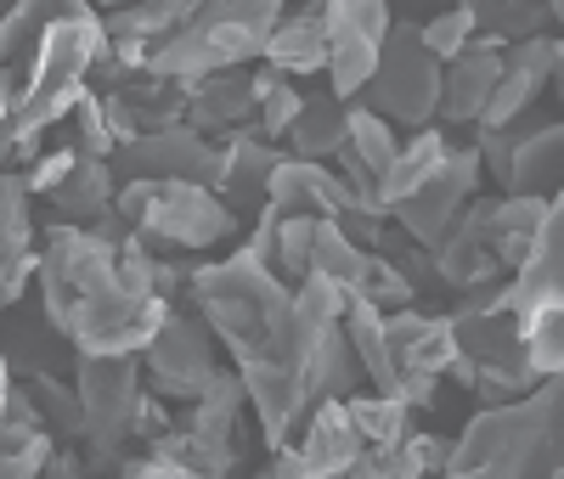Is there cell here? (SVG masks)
<instances>
[{
	"instance_id": "1",
	"label": "cell",
	"mask_w": 564,
	"mask_h": 479,
	"mask_svg": "<svg viewBox=\"0 0 564 479\" xmlns=\"http://www.w3.org/2000/svg\"><path fill=\"white\" fill-rule=\"evenodd\" d=\"M186 300H193V316L215 333V345L238 361V383L265 451L289 446L305 412L316 406L311 361L322 345V333L305 327V316L294 311V287L276 282L271 265H260L254 254L231 249L226 260H204L186 271Z\"/></svg>"
},
{
	"instance_id": "2",
	"label": "cell",
	"mask_w": 564,
	"mask_h": 479,
	"mask_svg": "<svg viewBox=\"0 0 564 479\" xmlns=\"http://www.w3.org/2000/svg\"><path fill=\"white\" fill-rule=\"evenodd\" d=\"M34 276L45 322L74 356H141V345L175 311L148 287H135L119 271L113 243H102L90 226H63V220L45 226Z\"/></svg>"
},
{
	"instance_id": "3",
	"label": "cell",
	"mask_w": 564,
	"mask_h": 479,
	"mask_svg": "<svg viewBox=\"0 0 564 479\" xmlns=\"http://www.w3.org/2000/svg\"><path fill=\"white\" fill-rule=\"evenodd\" d=\"M558 423H564L558 378H542L531 395L480 406L468 417L463 435L446 440V462L435 479H547L564 462Z\"/></svg>"
},
{
	"instance_id": "4",
	"label": "cell",
	"mask_w": 564,
	"mask_h": 479,
	"mask_svg": "<svg viewBox=\"0 0 564 479\" xmlns=\"http://www.w3.org/2000/svg\"><path fill=\"white\" fill-rule=\"evenodd\" d=\"M102 12L85 7L63 23L45 29V40L34 45V57L23 63V79L12 90V119H7V135H29V141H45V130L63 124L68 108L85 96L90 85V63L102 57Z\"/></svg>"
},
{
	"instance_id": "5",
	"label": "cell",
	"mask_w": 564,
	"mask_h": 479,
	"mask_svg": "<svg viewBox=\"0 0 564 479\" xmlns=\"http://www.w3.org/2000/svg\"><path fill=\"white\" fill-rule=\"evenodd\" d=\"M282 12H289L282 0H198V12L186 18L164 45H153L148 74L193 85L204 74L249 68V63H260L265 34L276 29Z\"/></svg>"
},
{
	"instance_id": "6",
	"label": "cell",
	"mask_w": 564,
	"mask_h": 479,
	"mask_svg": "<svg viewBox=\"0 0 564 479\" xmlns=\"http://www.w3.org/2000/svg\"><path fill=\"white\" fill-rule=\"evenodd\" d=\"M113 215L135 237H148L153 249H181V254H209L238 231V215L198 181H119Z\"/></svg>"
},
{
	"instance_id": "7",
	"label": "cell",
	"mask_w": 564,
	"mask_h": 479,
	"mask_svg": "<svg viewBox=\"0 0 564 479\" xmlns=\"http://www.w3.org/2000/svg\"><path fill=\"white\" fill-rule=\"evenodd\" d=\"M452 322V378L480 406H502L536 390V378L520 356V327L508 311H446Z\"/></svg>"
},
{
	"instance_id": "8",
	"label": "cell",
	"mask_w": 564,
	"mask_h": 479,
	"mask_svg": "<svg viewBox=\"0 0 564 479\" xmlns=\"http://www.w3.org/2000/svg\"><path fill=\"white\" fill-rule=\"evenodd\" d=\"M74 395H79V451L90 473L124 462L130 423L141 401L135 356H74Z\"/></svg>"
},
{
	"instance_id": "9",
	"label": "cell",
	"mask_w": 564,
	"mask_h": 479,
	"mask_svg": "<svg viewBox=\"0 0 564 479\" xmlns=\"http://www.w3.org/2000/svg\"><path fill=\"white\" fill-rule=\"evenodd\" d=\"M361 108H372L390 124H406V130H423L435 119V102H441V63L417 45V23H390L384 45H379V63H372V79L361 85L356 96Z\"/></svg>"
},
{
	"instance_id": "10",
	"label": "cell",
	"mask_w": 564,
	"mask_h": 479,
	"mask_svg": "<svg viewBox=\"0 0 564 479\" xmlns=\"http://www.w3.org/2000/svg\"><path fill=\"white\" fill-rule=\"evenodd\" d=\"M135 367H141V390H153L159 401H198L220 378L215 333L193 311H170L153 339L141 345Z\"/></svg>"
},
{
	"instance_id": "11",
	"label": "cell",
	"mask_w": 564,
	"mask_h": 479,
	"mask_svg": "<svg viewBox=\"0 0 564 479\" xmlns=\"http://www.w3.org/2000/svg\"><path fill=\"white\" fill-rule=\"evenodd\" d=\"M395 23L390 0H322V34H327V96L356 102L361 85L372 79L379 45Z\"/></svg>"
},
{
	"instance_id": "12",
	"label": "cell",
	"mask_w": 564,
	"mask_h": 479,
	"mask_svg": "<svg viewBox=\"0 0 564 479\" xmlns=\"http://www.w3.org/2000/svg\"><path fill=\"white\" fill-rule=\"evenodd\" d=\"M480 175H486V170H480V153H475V148H452V153L441 159V170L423 181L417 192H406V198L390 209L406 243L435 249V237L463 215V204H468V198H480Z\"/></svg>"
},
{
	"instance_id": "13",
	"label": "cell",
	"mask_w": 564,
	"mask_h": 479,
	"mask_svg": "<svg viewBox=\"0 0 564 479\" xmlns=\"http://www.w3.org/2000/svg\"><path fill=\"white\" fill-rule=\"evenodd\" d=\"M108 170H113V181H198V186H209L215 141H204L186 124H164V130H148V135L124 141V148H113Z\"/></svg>"
},
{
	"instance_id": "14",
	"label": "cell",
	"mask_w": 564,
	"mask_h": 479,
	"mask_svg": "<svg viewBox=\"0 0 564 479\" xmlns=\"http://www.w3.org/2000/svg\"><path fill=\"white\" fill-rule=\"evenodd\" d=\"M558 63H564V45L553 34H531L520 45H502V74H497V90L480 113V130H502L513 119H525L536 108V96L558 79Z\"/></svg>"
},
{
	"instance_id": "15",
	"label": "cell",
	"mask_w": 564,
	"mask_h": 479,
	"mask_svg": "<svg viewBox=\"0 0 564 479\" xmlns=\"http://www.w3.org/2000/svg\"><path fill=\"white\" fill-rule=\"evenodd\" d=\"M276 159H282V148L260 141L254 124L226 130V135L215 141V175H209V192L243 220V215H254V209L265 204V175L276 170Z\"/></svg>"
},
{
	"instance_id": "16",
	"label": "cell",
	"mask_w": 564,
	"mask_h": 479,
	"mask_svg": "<svg viewBox=\"0 0 564 479\" xmlns=\"http://www.w3.org/2000/svg\"><path fill=\"white\" fill-rule=\"evenodd\" d=\"M265 204L276 215H311V220H339L345 209H361L350 198V186L334 175V164H316V159H289L282 153L276 170L265 175ZM372 215V209H367Z\"/></svg>"
},
{
	"instance_id": "17",
	"label": "cell",
	"mask_w": 564,
	"mask_h": 479,
	"mask_svg": "<svg viewBox=\"0 0 564 479\" xmlns=\"http://www.w3.org/2000/svg\"><path fill=\"white\" fill-rule=\"evenodd\" d=\"M102 96V113H108V130L113 141L124 148V141L135 135H148V130H164V124H181V108H186V96L175 79H159V74H130L124 85L113 90H97Z\"/></svg>"
},
{
	"instance_id": "18",
	"label": "cell",
	"mask_w": 564,
	"mask_h": 479,
	"mask_svg": "<svg viewBox=\"0 0 564 479\" xmlns=\"http://www.w3.org/2000/svg\"><path fill=\"white\" fill-rule=\"evenodd\" d=\"M508 159H502V192H536V198H553V186L564 175V124L553 119H513L508 124Z\"/></svg>"
},
{
	"instance_id": "19",
	"label": "cell",
	"mask_w": 564,
	"mask_h": 479,
	"mask_svg": "<svg viewBox=\"0 0 564 479\" xmlns=\"http://www.w3.org/2000/svg\"><path fill=\"white\" fill-rule=\"evenodd\" d=\"M486 209H491V198H468L463 215L435 237V249H430L435 282H446V287H475V282H497V276H502V265H497L491 249H486Z\"/></svg>"
},
{
	"instance_id": "20",
	"label": "cell",
	"mask_w": 564,
	"mask_h": 479,
	"mask_svg": "<svg viewBox=\"0 0 564 479\" xmlns=\"http://www.w3.org/2000/svg\"><path fill=\"white\" fill-rule=\"evenodd\" d=\"M186 108L181 124L198 130L204 141H220L226 130L254 124V96H249V68H226V74H204L193 85H181Z\"/></svg>"
},
{
	"instance_id": "21",
	"label": "cell",
	"mask_w": 564,
	"mask_h": 479,
	"mask_svg": "<svg viewBox=\"0 0 564 479\" xmlns=\"http://www.w3.org/2000/svg\"><path fill=\"white\" fill-rule=\"evenodd\" d=\"M34 276V220H29V192L23 175L0 170V311L23 300Z\"/></svg>"
},
{
	"instance_id": "22",
	"label": "cell",
	"mask_w": 564,
	"mask_h": 479,
	"mask_svg": "<svg viewBox=\"0 0 564 479\" xmlns=\"http://www.w3.org/2000/svg\"><path fill=\"white\" fill-rule=\"evenodd\" d=\"M497 74H502V52H491V45H468L463 57L441 63L435 119H446V124H480L491 90H497Z\"/></svg>"
},
{
	"instance_id": "23",
	"label": "cell",
	"mask_w": 564,
	"mask_h": 479,
	"mask_svg": "<svg viewBox=\"0 0 564 479\" xmlns=\"http://www.w3.org/2000/svg\"><path fill=\"white\" fill-rule=\"evenodd\" d=\"M265 68L289 74V79H305V74H322L327 68V34H322V0H305V7L282 12L276 29L265 34V52H260Z\"/></svg>"
},
{
	"instance_id": "24",
	"label": "cell",
	"mask_w": 564,
	"mask_h": 479,
	"mask_svg": "<svg viewBox=\"0 0 564 479\" xmlns=\"http://www.w3.org/2000/svg\"><path fill=\"white\" fill-rule=\"evenodd\" d=\"M553 204L558 198H536V192H508V198H491V209H486V249L502 265V276L531 254V243H536V231L547 226Z\"/></svg>"
},
{
	"instance_id": "25",
	"label": "cell",
	"mask_w": 564,
	"mask_h": 479,
	"mask_svg": "<svg viewBox=\"0 0 564 479\" xmlns=\"http://www.w3.org/2000/svg\"><path fill=\"white\" fill-rule=\"evenodd\" d=\"M113 192H119V181H113L108 159H74V170L45 192V204L57 209L63 226H90L97 215L113 209Z\"/></svg>"
},
{
	"instance_id": "26",
	"label": "cell",
	"mask_w": 564,
	"mask_h": 479,
	"mask_svg": "<svg viewBox=\"0 0 564 479\" xmlns=\"http://www.w3.org/2000/svg\"><path fill=\"white\" fill-rule=\"evenodd\" d=\"M90 0H12L7 12H0V68H23L34 57V45L45 40V29L85 12Z\"/></svg>"
},
{
	"instance_id": "27",
	"label": "cell",
	"mask_w": 564,
	"mask_h": 479,
	"mask_svg": "<svg viewBox=\"0 0 564 479\" xmlns=\"http://www.w3.org/2000/svg\"><path fill=\"white\" fill-rule=\"evenodd\" d=\"M446 462V440L441 435H412L401 446H361V457L350 462L345 479H430Z\"/></svg>"
},
{
	"instance_id": "28",
	"label": "cell",
	"mask_w": 564,
	"mask_h": 479,
	"mask_svg": "<svg viewBox=\"0 0 564 479\" xmlns=\"http://www.w3.org/2000/svg\"><path fill=\"white\" fill-rule=\"evenodd\" d=\"M446 153H452V141H446V130H435V124H423L412 141H401L395 159H390V170L379 175V209L390 215V209L406 198V192H417L423 181L441 170Z\"/></svg>"
},
{
	"instance_id": "29",
	"label": "cell",
	"mask_w": 564,
	"mask_h": 479,
	"mask_svg": "<svg viewBox=\"0 0 564 479\" xmlns=\"http://www.w3.org/2000/svg\"><path fill=\"white\" fill-rule=\"evenodd\" d=\"M186 428H198L204 440H215V446H231L243 457V446H238V435L249 428V401H243V383H238V372H220L209 390L193 401V412H186Z\"/></svg>"
},
{
	"instance_id": "30",
	"label": "cell",
	"mask_w": 564,
	"mask_h": 479,
	"mask_svg": "<svg viewBox=\"0 0 564 479\" xmlns=\"http://www.w3.org/2000/svg\"><path fill=\"white\" fill-rule=\"evenodd\" d=\"M345 108L350 102H339V96H327V90H316V96H305V108L294 113V124H289V159H316V164H327L339 148H345Z\"/></svg>"
},
{
	"instance_id": "31",
	"label": "cell",
	"mask_w": 564,
	"mask_h": 479,
	"mask_svg": "<svg viewBox=\"0 0 564 479\" xmlns=\"http://www.w3.org/2000/svg\"><path fill=\"white\" fill-rule=\"evenodd\" d=\"M468 12H475V45H491V52L520 45L531 34H547V23H553L542 0H468Z\"/></svg>"
},
{
	"instance_id": "32",
	"label": "cell",
	"mask_w": 564,
	"mask_h": 479,
	"mask_svg": "<svg viewBox=\"0 0 564 479\" xmlns=\"http://www.w3.org/2000/svg\"><path fill=\"white\" fill-rule=\"evenodd\" d=\"M148 457L175 462V468H193V473H204V479H231V473H238V462H243L231 446L204 440L198 428H186V423H170L164 435H153V440H148Z\"/></svg>"
},
{
	"instance_id": "33",
	"label": "cell",
	"mask_w": 564,
	"mask_h": 479,
	"mask_svg": "<svg viewBox=\"0 0 564 479\" xmlns=\"http://www.w3.org/2000/svg\"><path fill=\"white\" fill-rule=\"evenodd\" d=\"M520 327V356L531 367V378H558L564 372V300H547V305H531L525 316H513Z\"/></svg>"
},
{
	"instance_id": "34",
	"label": "cell",
	"mask_w": 564,
	"mask_h": 479,
	"mask_svg": "<svg viewBox=\"0 0 564 479\" xmlns=\"http://www.w3.org/2000/svg\"><path fill=\"white\" fill-rule=\"evenodd\" d=\"M249 96H254V130H260V141H276L289 135V124H294V113L305 108V90L289 79V74H276V68H249Z\"/></svg>"
},
{
	"instance_id": "35",
	"label": "cell",
	"mask_w": 564,
	"mask_h": 479,
	"mask_svg": "<svg viewBox=\"0 0 564 479\" xmlns=\"http://www.w3.org/2000/svg\"><path fill=\"white\" fill-rule=\"evenodd\" d=\"M367 254H372V249L350 243V237H345L334 220H316V237H311V271H305V276L334 282L339 294L350 300V294H356V282H361V271H367Z\"/></svg>"
},
{
	"instance_id": "36",
	"label": "cell",
	"mask_w": 564,
	"mask_h": 479,
	"mask_svg": "<svg viewBox=\"0 0 564 479\" xmlns=\"http://www.w3.org/2000/svg\"><path fill=\"white\" fill-rule=\"evenodd\" d=\"M68 356V345L52 333V322L45 327H29V322H7L0 327V361L12 367V378H34V372H57Z\"/></svg>"
},
{
	"instance_id": "37",
	"label": "cell",
	"mask_w": 564,
	"mask_h": 479,
	"mask_svg": "<svg viewBox=\"0 0 564 479\" xmlns=\"http://www.w3.org/2000/svg\"><path fill=\"white\" fill-rule=\"evenodd\" d=\"M345 412H350V428L361 435V446H401L412 435V406L395 401V395H345Z\"/></svg>"
},
{
	"instance_id": "38",
	"label": "cell",
	"mask_w": 564,
	"mask_h": 479,
	"mask_svg": "<svg viewBox=\"0 0 564 479\" xmlns=\"http://www.w3.org/2000/svg\"><path fill=\"white\" fill-rule=\"evenodd\" d=\"M395 124L390 119H379L372 108H361V102H350L345 108V153L372 175V186H379V175L390 170V159H395Z\"/></svg>"
},
{
	"instance_id": "39",
	"label": "cell",
	"mask_w": 564,
	"mask_h": 479,
	"mask_svg": "<svg viewBox=\"0 0 564 479\" xmlns=\"http://www.w3.org/2000/svg\"><path fill=\"white\" fill-rule=\"evenodd\" d=\"M23 383H29V395H34V406H40L45 435L79 446V395H74V383H68L63 372H34V378H23Z\"/></svg>"
},
{
	"instance_id": "40",
	"label": "cell",
	"mask_w": 564,
	"mask_h": 479,
	"mask_svg": "<svg viewBox=\"0 0 564 479\" xmlns=\"http://www.w3.org/2000/svg\"><path fill=\"white\" fill-rule=\"evenodd\" d=\"M417 45H423L435 63L463 57L468 45H475V12H468V0H452V7H441V12L423 18V23H417Z\"/></svg>"
},
{
	"instance_id": "41",
	"label": "cell",
	"mask_w": 564,
	"mask_h": 479,
	"mask_svg": "<svg viewBox=\"0 0 564 479\" xmlns=\"http://www.w3.org/2000/svg\"><path fill=\"white\" fill-rule=\"evenodd\" d=\"M350 300H356V305H372V311H406V305L417 300V287L395 271L390 254L372 249V254H367V271H361V282H356Z\"/></svg>"
},
{
	"instance_id": "42",
	"label": "cell",
	"mask_w": 564,
	"mask_h": 479,
	"mask_svg": "<svg viewBox=\"0 0 564 479\" xmlns=\"http://www.w3.org/2000/svg\"><path fill=\"white\" fill-rule=\"evenodd\" d=\"M68 119H74V141L68 148L79 153V159H113V130H108V113H102V96L97 90H85L79 102L68 108Z\"/></svg>"
},
{
	"instance_id": "43",
	"label": "cell",
	"mask_w": 564,
	"mask_h": 479,
	"mask_svg": "<svg viewBox=\"0 0 564 479\" xmlns=\"http://www.w3.org/2000/svg\"><path fill=\"white\" fill-rule=\"evenodd\" d=\"M345 294L334 282H322V276H305V282H294V311L305 316V327H316V333H327V327H339L345 322Z\"/></svg>"
},
{
	"instance_id": "44",
	"label": "cell",
	"mask_w": 564,
	"mask_h": 479,
	"mask_svg": "<svg viewBox=\"0 0 564 479\" xmlns=\"http://www.w3.org/2000/svg\"><path fill=\"white\" fill-rule=\"evenodd\" d=\"M34 435H45L40 406H34V395H29V383H23V378H12V390H7V412H0V446L18 451V446H29Z\"/></svg>"
},
{
	"instance_id": "45",
	"label": "cell",
	"mask_w": 564,
	"mask_h": 479,
	"mask_svg": "<svg viewBox=\"0 0 564 479\" xmlns=\"http://www.w3.org/2000/svg\"><path fill=\"white\" fill-rule=\"evenodd\" d=\"M74 159H79L74 148H52V153L40 148V153H34V164H29V170H18V175H23V192H29V198H45V192H52V186L74 170Z\"/></svg>"
},
{
	"instance_id": "46",
	"label": "cell",
	"mask_w": 564,
	"mask_h": 479,
	"mask_svg": "<svg viewBox=\"0 0 564 479\" xmlns=\"http://www.w3.org/2000/svg\"><path fill=\"white\" fill-rule=\"evenodd\" d=\"M52 435H34L29 446H18V451H7L0 446V479H40V468H45V457H52Z\"/></svg>"
},
{
	"instance_id": "47",
	"label": "cell",
	"mask_w": 564,
	"mask_h": 479,
	"mask_svg": "<svg viewBox=\"0 0 564 479\" xmlns=\"http://www.w3.org/2000/svg\"><path fill=\"white\" fill-rule=\"evenodd\" d=\"M170 428V406L153 395V390H141V401H135V423H130V440H153V435H164Z\"/></svg>"
},
{
	"instance_id": "48",
	"label": "cell",
	"mask_w": 564,
	"mask_h": 479,
	"mask_svg": "<svg viewBox=\"0 0 564 479\" xmlns=\"http://www.w3.org/2000/svg\"><path fill=\"white\" fill-rule=\"evenodd\" d=\"M40 479H90L85 451H79L74 440H57V446H52V457H45V468H40Z\"/></svg>"
},
{
	"instance_id": "49",
	"label": "cell",
	"mask_w": 564,
	"mask_h": 479,
	"mask_svg": "<svg viewBox=\"0 0 564 479\" xmlns=\"http://www.w3.org/2000/svg\"><path fill=\"white\" fill-rule=\"evenodd\" d=\"M119 479H204V473L175 468V462H159V457H124V462H119Z\"/></svg>"
},
{
	"instance_id": "50",
	"label": "cell",
	"mask_w": 564,
	"mask_h": 479,
	"mask_svg": "<svg viewBox=\"0 0 564 479\" xmlns=\"http://www.w3.org/2000/svg\"><path fill=\"white\" fill-rule=\"evenodd\" d=\"M12 90H18V74L0 68V130H7V119H12Z\"/></svg>"
},
{
	"instance_id": "51",
	"label": "cell",
	"mask_w": 564,
	"mask_h": 479,
	"mask_svg": "<svg viewBox=\"0 0 564 479\" xmlns=\"http://www.w3.org/2000/svg\"><path fill=\"white\" fill-rule=\"evenodd\" d=\"M7 390H12V367L0 361V412H7Z\"/></svg>"
},
{
	"instance_id": "52",
	"label": "cell",
	"mask_w": 564,
	"mask_h": 479,
	"mask_svg": "<svg viewBox=\"0 0 564 479\" xmlns=\"http://www.w3.org/2000/svg\"><path fill=\"white\" fill-rule=\"evenodd\" d=\"M542 7H547V12H553V18H558V12H564V0H542Z\"/></svg>"
},
{
	"instance_id": "53",
	"label": "cell",
	"mask_w": 564,
	"mask_h": 479,
	"mask_svg": "<svg viewBox=\"0 0 564 479\" xmlns=\"http://www.w3.org/2000/svg\"><path fill=\"white\" fill-rule=\"evenodd\" d=\"M102 7H108V12H113V7H124V0H102Z\"/></svg>"
},
{
	"instance_id": "54",
	"label": "cell",
	"mask_w": 564,
	"mask_h": 479,
	"mask_svg": "<svg viewBox=\"0 0 564 479\" xmlns=\"http://www.w3.org/2000/svg\"><path fill=\"white\" fill-rule=\"evenodd\" d=\"M7 7H12V0H0V12H7Z\"/></svg>"
}]
</instances>
